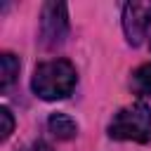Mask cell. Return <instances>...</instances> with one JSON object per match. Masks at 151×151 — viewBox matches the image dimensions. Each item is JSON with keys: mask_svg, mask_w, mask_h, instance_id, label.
<instances>
[{"mask_svg": "<svg viewBox=\"0 0 151 151\" xmlns=\"http://www.w3.org/2000/svg\"><path fill=\"white\" fill-rule=\"evenodd\" d=\"M47 127L57 139H73L76 132H78L76 120L71 116H66V113H52L47 118Z\"/></svg>", "mask_w": 151, "mask_h": 151, "instance_id": "5b68a950", "label": "cell"}, {"mask_svg": "<svg viewBox=\"0 0 151 151\" xmlns=\"http://www.w3.org/2000/svg\"><path fill=\"white\" fill-rule=\"evenodd\" d=\"M0 120H2V130H0V139H7L14 130V118H12V111L7 106L0 109Z\"/></svg>", "mask_w": 151, "mask_h": 151, "instance_id": "ba28073f", "label": "cell"}, {"mask_svg": "<svg viewBox=\"0 0 151 151\" xmlns=\"http://www.w3.org/2000/svg\"><path fill=\"white\" fill-rule=\"evenodd\" d=\"M151 26V2H127L123 7V31L130 45H142Z\"/></svg>", "mask_w": 151, "mask_h": 151, "instance_id": "277c9868", "label": "cell"}, {"mask_svg": "<svg viewBox=\"0 0 151 151\" xmlns=\"http://www.w3.org/2000/svg\"><path fill=\"white\" fill-rule=\"evenodd\" d=\"M68 35V12L64 2H45L40 14V40L45 47H57Z\"/></svg>", "mask_w": 151, "mask_h": 151, "instance_id": "3957f363", "label": "cell"}, {"mask_svg": "<svg viewBox=\"0 0 151 151\" xmlns=\"http://www.w3.org/2000/svg\"><path fill=\"white\" fill-rule=\"evenodd\" d=\"M109 137L123 142H149L151 137V109L144 101L123 106L109 123Z\"/></svg>", "mask_w": 151, "mask_h": 151, "instance_id": "7a4b0ae2", "label": "cell"}, {"mask_svg": "<svg viewBox=\"0 0 151 151\" xmlns=\"http://www.w3.org/2000/svg\"><path fill=\"white\" fill-rule=\"evenodd\" d=\"M76 83H78L76 66L66 59H52V61H42L35 66L31 87L40 99L54 101V99L68 97L73 92Z\"/></svg>", "mask_w": 151, "mask_h": 151, "instance_id": "6da1fadb", "label": "cell"}, {"mask_svg": "<svg viewBox=\"0 0 151 151\" xmlns=\"http://www.w3.org/2000/svg\"><path fill=\"white\" fill-rule=\"evenodd\" d=\"M19 151H52V146L45 144V142H33V144H28V146H21Z\"/></svg>", "mask_w": 151, "mask_h": 151, "instance_id": "9c48e42d", "label": "cell"}, {"mask_svg": "<svg viewBox=\"0 0 151 151\" xmlns=\"http://www.w3.org/2000/svg\"><path fill=\"white\" fill-rule=\"evenodd\" d=\"M17 76H19V59L12 52H5L0 57V90L7 92L9 85L17 80Z\"/></svg>", "mask_w": 151, "mask_h": 151, "instance_id": "8992f818", "label": "cell"}, {"mask_svg": "<svg viewBox=\"0 0 151 151\" xmlns=\"http://www.w3.org/2000/svg\"><path fill=\"white\" fill-rule=\"evenodd\" d=\"M132 90L134 94L151 99V64H144L132 73Z\"/></svg>", "mask_w": 151, "mask_h": 151, "instance_id": "52a82bcc", "label": "cell"}]
</instances>
